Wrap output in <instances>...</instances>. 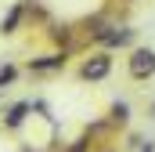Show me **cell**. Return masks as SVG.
Returning a JSON list of instances; mask_svg holds the SVG:
<instances>
[{
	"label": "cell",
	"mask_w": 155,
	"mask_h": 152,
	"mask_svg": "<svg viewBox=\"0 0 155 152\" xmlns=\"http://www.w3.org/2000/svg\"><path fill=\"white\" fill-rule=\"evenodd\" d=\"M126 69H130L134 80H152V76H155V51H152V47H137V51L130 54Z\"/></svg>",
	"instance_id": "obj_1"
},
{
	"label": "cell",
	"mask_w": 155,
	"mask_h": 152,
	"mask_svg": "<svg viewBox=\"0 0 155 152\" xmlns=\"http://www.w3.org/2000/svg\"><path fill=\"white\" fill-rule=\"evenodd\" d=\"M108 73H112V54H108V51L90 54V58L83 62V69H79V76H83V80H105Z\"/></svg>",
	"instance_id": "obj_2"
},
{
	"label": "cell",
	"mask_w": 155,
	"mask_h": 152,
	"mask_svg": "<svg viewBox=\"0 0 155 152\" xmlns=\"http://www.w3.org/2000/svg\"><path fill=\"white\" fill-rule=\"evenodd\" d=\"M94 36L101 40L105 47H123V43H130V40H134V29H116V26H108V29H97Z\"/></svg>",
	"instance_id": "obj_3"
},
{
	"label": "cell",
	"mask_w": 155,
	"mask_h": 152,
	"mask_svg": "<svg viewBox=\"0 0 155 152\" xmlns=\"http://www.w3.org/2000/svg\"><path fill=\"white\" fill-rule=\"evenodd\" d=\"M29 112H33V102H15V105L4 112V127H7V130H18Z\"/></svg>",
	"instance_id": "obj_4"
},
{
	"label": "cell",
	"mask_w": 155,
	"mask_h": 152,
	"mask_svg": "<svg viewBox=\"0 0 155 152\" xmlns=\"http://www.w3.org/2000/svg\"><path fill=\"white\" fill-rule=\"evenodd\" d=\"M65 69V54H43V58H29V73H58Z\"/></svg>",
	"instance_id": "obj_5"
},
{
	"label": "cell",
	"mask_w": 155,
	"mask_h": 152,
	"mask_svg": "<svg viewBox=\"0 0 155 152\" xmlns=\"http://www.w3.org/2000/svg\"><path fill=\"white\" fill-rule=\"evenodd\" d=\"M22 15H25V4H15V7H11V11H7L4 18H0V33H4V36H11V33L18 29Z\"/></svg>",
	"instance_id": "obj_6"
},
{
	"label": "cell",
	"mask_w": 155,
	"mask_h": 152,
	"mask_svg": "<svg viewBox=\"0 0 155 152\" xmlns=\"http://www.w3.org/2000/svg\"><path fill=\"white\" fill-rule=\"evenodd\" d=\"M15 76H18L15 65H0V91H4V87H11V83H15Z\"/></svg>",
	"instance_id": "obj_7"
},
{
	"label": "cell",
	"mask_w": 155,
	"mask_h": 152,
	"mask_svg": "<svg viewBox=\"0 0 155 152\" xmlns=\"http://www.w3.org/2000/svg\"><path fill=\"white\" fill-rule=\"evenodd\" d=\"M126 116H130L126 102H116V105H112V119H116V123H126Z\"/></svg>",
	"instance_id": "obj_8"
},
{
	"label": "cell",
	"mask_w": 155,
	"mask_h": 152,
	"mask_svg": "<svg viewBox=\"0 0 155 152\" xmlns=\"http://www.w3.org/2000/svg\"><path fill=\"white\" fill-rule=\"evenodd\" d=\"M69 152H87V141H76V145H72Z\"/></svg>",
	"instance_id": "obj_9"
},
{
	"label": "cell",
	"mask_w": 155,
	"mask_h": 152,
	"mask_svg": "<svg viewBox=\"0 0 155 152\" xmlns=\"http://www.w3.org/2000/svg\"><path fill=\"white\" fill-rule=\"evenodd\" d=\"M141 152H155V145H152V141H148V145H144V149H141Z\"/></svg>",
	"instance_id": "obj_10"
},
{
	"label": "cell",
	"mask_w": 155,
	"mask_h": 152,
	"mask_svg": "<svg viewBox=\"0 0 155 152\" xmlns=\"http://www.w3.org/2000/svg\"><path fill=\"white\" fill-rule=\"evenodd\" d=\"M152 119H155V105H152Z\"/></svg>",
	"instance_id": "obj_11"
}]
</instances>
